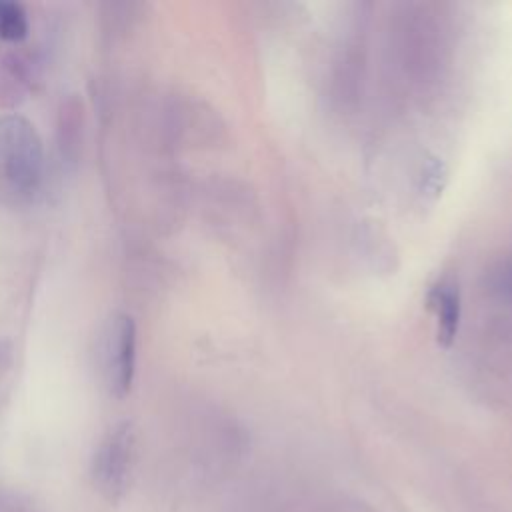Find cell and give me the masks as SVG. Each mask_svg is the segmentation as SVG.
<instances>
[{"instance_id":"1","label":"cell","mask_w":512,"mask_h":512,"mask_svg":"<svg viewBox=\"0 0 512 512\" xmlns=\"http://www.w3.org/2000/svg\"><path fill=\"white\" fill-rule=\"evenodd\" d=\"M0 162L6 178L20 190H34L42 178V142L22 116L0 118Z\"/></svg>"},{"instance_id":"4","label":"cell","mask_w":512,"mask_h":512,"mask_svg":"<svg viewBox=\"0 0 512 512\" xmlns=\"http://www.w3.org/2000/svg\"><path fill=\"white\" fill-rule=\"evenodd\" d=\"M28 32L26 12L16 2H0V36L4 40H22Z\"/></svg>"},{"instance_id":"3","label":"cell","mask_w":512,"mask_h":512,"mask_svg":"<svg viewBox=\"0 0 512 512\" xmlns=\"http://www.w3.org/2000/svg\"><path fill=\"white\" fill-rule=\"evenodd\" d=\"M132 442L134 436L130 424H120L104 438L96 452L94 478L110 498L116 496L124 486L132 454Z\"/></svg>"},{"instance_id":"2","label":"cell","mask_w":512,"mask_h":512,"mask_svg":"<svg viewBox=\"0 0 512 512\" xmlns=\"http://www.w3.org/2000/svg\"><path fill=\"white\" fill-rule=\"evenodd\" d=\"M104 364L110 390L122 398L130 392L136 366V326L126 314H116L104 342Z\"/></svg>"}]
</instances>
